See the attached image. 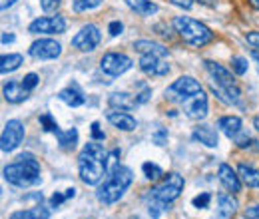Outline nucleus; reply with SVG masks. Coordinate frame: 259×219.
Here are the masks:
<instances>
[{"label":"nucleus","instance_id":"nucleus-11","mask_svg":"<svg viewBox=\"0 0 259 219\" xmlns=\"http://www.w3.org/2000/svg\"><path fill=\"white\" fill-rule=\"evenodd\" d=\"M28 54L34 60H56L62 54V44L54 38H38L30 44Z\"/></svg>","mask_w":259,"mask_h":219},{"label":"nucleus","instance_id":"nucleus-46","mask_svg":"<svg viewBox=\"0 0 259 219\" xmlns=\"http://www.w3.org/2000/svg\"><path fill=\"white\" fill-rule=\"evenodd\" d=\"M14 40H16L14 34H10V32H2V44H4V46L10 44V42H14Z\"/></svg>","mask_w":259,"mask_h":219},{"label":"nucleus","instance_id":"nucleus-23","mask_svg":"<svg viewBox=\"0 0 259 219\" xmlns=\"http://www.w3.org/2000/svg\"><path fill=\"white\" fill-rule=\"evenodd\" d=\"M237 173H239L243 186H247V188H251V189H259V169L257 167H253L251 163H243V161H241V163L237 165Z\"/></svg>","mask_w":259,"mask_h":219},{"label":"nucleus","instance_id":"nucleus-49","mask_svg":"<svg viewBox=\"0 0 259 219\" xmlns=\"http://www.w3.org/2000/svg\"><path fill=\"white\" fill-rule=\"evenodd\" d=\"M251 58H253L255 64H257V72H259V50H255V48L251 50Z\"/></svg>","mask_w":259,"mask_h":219},{"label":"nucleus","instance_id":"nucleus-32","mask_svg":"<svg viewBox=\"0 0 259 219\" xmlns=\"http://www.w3.org/2000/svg\"><path fill=\"white\" fill-rule=\"evenodd\" d=\"M231 72L235 74V76H245L247 74V68H249V64H247V58H243V56H231Z\"/></svg>","mask_w":259,"mask_h":219},{"label":"nucleus","instance_id":"nucleus-33","mask_svg":"<svg viewBox=\"0 0 259 219\" xmlns=\"http://www.w3.org/2000/svg\"><path fill=\"white\" fill-rule=\"evenodd\" d=\"M233 144H235L239 150H245V148H251L255 142H253V138H251V136H249L245 129H241V132H239V134L233 138Z\"/></svg>","mask_w":259,"mask_h":219},{"label":"nucleus","instance_id":"nucleus-38","mask_svg":"<svg viewBox=\"0 0 259 219\" xmlns=\"http://www.w3.org/2000/svg\"><path fill=\"white\" fill-rule=\"evenodd\" d=\"M40 6L44 12H56L62 6V0H40Z\"/></svg>","mask_w":259,"mask_h":219},{"label":"nucleus","instance_id":"nucleus-13","mask_svg":"<svg viewBox=\"0 0 259 219\" xmlns=\"http://www.w3.org/2000/svg\"><path fill=\"white\" fill-rule=\"evenodd\" d=\"M140 70L146 74V76H152V78H162L169 74V64L163 60L162 56H154V54H142L140 56Z\"/></svg>","mask_w":259,"mask_h":219},{"label":"nucleus","instance_id":"nucleus-10","mask_svg":"<svg viewBox=\"0 0 259 219\" xmlns=\"http://www.w3.org/2000/svg\"><path fill=\"white\" fill-rule=\"evenodd\" d=\"M102 42V32L96 24H84L72 38V48L78 52H94Z\"/></svg>","mask_w":259,"mask_h":219},{"label":"nucleus","instance_id":"nucleus-47","mask_svg":"<svg viewBox=\"0 0 259 219\" xmlns=\"http://www.w3.org/2000/svg\"><path fill=\"white\" fill-rule=\"evenodd\" d=\"M16 2H18V0H0V8H2V10H8V8H12Z\"/></svg>","mask_w":259,"mask_h":219},{"label":"nucleus","instance_id":"nucleus-31","mask_svg":"<svg viewBox=\"0 0 259 219\" xmlns=\"http://www.w3.org/2000/svg\"><path fill=\"white\" fill-rule=\"evenodd\" d=\"M169 209H171V203H163V201L154 199V197H152V201L148 203V213H150V217H154V219H158L163 211H169Z\"/></svg>","mask_w":259,"mask_h":219},{"label":"nucleus","instance_id":"nucleus-12","mask_svg":"<svg viewBox=\"0 0 259 219\" xmlns=\"http://www.w3.org/2000/svg\"><path fill=\"white\" fill-rule=\"evenodd\" d=\"M182 108H184V114H186L190 120L201 122V120H205L207 114H209V98L201 90L199 94L192 96L188 102H184Z\"/></svg>","mask_w":259,"mask_h":219},{"label":"nucleus","instance_id":"nucleus-50","mask_svg":"<svg viewBox=\"0 0 259 219\" xmlns=\"http://www.w3.org/2000/svg\"><path fill=\"white\" fill-rule=\"evenodd\" d=\"M253 127H255V129L259 132V114L255 116V118H253Z\"/></svg>","mask_w":259,"mask_h":219},{"label":"nucleus","instance_id":"nucleus-21","mask_svg":"<svg viewBox=\"0 0 259 219\" xmlns=\"http://www.w3.org/2000/svg\"><path fill=\"white\" fill-rule=\"evenodd\" d=\"M215 127H218L226 138L233 140V138L243 129V122H241L239 116H231V114H229V116H222V118L218 120Z\"/></svg>","mask_w":259,"mask_h":219},{"label":"nucleus","instance_id":"nucleus-18","mask_svg":"<svg viewBox=\"0 0 259 219\" xmlns=\"http://www.w3.org/2000/svg\"><path fill=\"white\" fill-rule=\"evenodd\" d=\"M108 106L114 110H122V112H132L136 110L140 104L136 100V96L128 94V92H112L108 96Z\"/></svg>","mask_w":259,"mask_h":219},{"label":"nucleus","instance_id":"nucleus-43","mask_svg":"<svg viewBox=\"0 0 259 219\" xmlns=\"http://www.w3.org/2000/svg\"><path fill=\"white\" fill-rule=\"evenodd\" d=\"M64 201H68V197H66V193H60V191H56L52 197H50V207H60Z\"/></svg>","mask_w":259,"mask_h":219},{"label":"nucleus","instance_id":"nucleus-20","mask_svg":"<svg viewBox=\"0 0 259 219\" xmlns=\"http://www.w3.org/2000/svg\"><path fill=\"white\" fill-rule=\"evenodd\" d=\"M2 94H4V100L8 104H20V102L28 100V90L22 86V82H14V80L4 84Z\"/></svg>","mask_w":259,"mask_h":219},{"label":"nucleus","instance_id":"nucleus-26","mask_svg":"<svg viewBox=\"0 0 259 219\" xmlns=\"http://www.w3.org/2000/svg\"><path fill=\"white\" fill-rule=\"evenodd\" d=\"M56 138H58V148L64 150V152H74L76 146H78V129L76 127H70L66 132H60Z\"/></svg>","mask_w":259,"mask_h":219},{"label":"nucleus","instance_id":"nucleus-28","mask_svg":"<svg viewBox=\"0 0 259 219\" xmlns=\"http://www.w3.org/2000/svg\"><path fill=\"white\" fill-rule=\"evenodd\" d=\"M38 122H40V127L46 132V134H54V136H58L62 129H60V125L56 122V118L50 114V112H44L40 118H38Z\"/></svg>","mask_w":259,"mask_h":219},{"label":"nucleus","instance_id":"nucleus-25","mask_svg":"<svg viewBox=\"0 0 259 219\" xmlns=\"http://www.w3.org/2000/svg\"><path fill=\"white\" fill-rule=\"evenodd\" d=\"M124 2L130 10H134L140 16H154L160 10V6L154 0H124Z\"/></svg>","mask_w":259,"mask_h":219},{"label":"nucleus","instance_id":"nucleus-34","mask_svg":"<svg viewBox=\"0 0 259 219\" xmlns=\"http://www.w3.org/2000/svg\"><path fill=\"white\" fill-rule=\"evenodd\" d=\"M120 156H122V152H120L118 148H114L112 152H108V157H106V167H108V173H110V171H114L118 165H122V163H120Z\"/></svg>","mask_w":259,"mask_h":219},{"label":"nucleus","instance_id":"nucleus-9","mask_svg":"<svg viewBox=\"0 0 259 219\" xmlns=\"http://www.w3.org/2000/svg\"><path fill=\"white\" fill-rule=\"evenodd\" d=\"M68 28V20L62 14L56 16H40L34 18L28 24V32L30 34H38V36H52V34H64Z\"/></svg>","mask_w":259,"mask_h":219},{"label":"nucleus","instance_id":"nucleus-41","mask_svg":"<svg viewBox=\"0 0 259 219\" xmlns=\"http://www.w3.org/2000/svg\"><path fill=\"white\" fill-rule=\"evenodd\" d=\"M150 98H152V88H150V86H144V90L136 94V100H138L140 106H142V104H148Z\"/></svg>","mask_w":259,"mask_h":219},{"label":"nucleus","instance_id":"nucleus-15","mask_svg":"<svg viewBox=\"0 0 259 219\" xmlns=\"http://www.w3.org/2000/svg\"><path fill=\"white\" fill-rule=\"evenodd\" d=\"M218 178H220L222 186H224L229 193H239L241 188H243V182H241L237 169H233L229 163H220V167H218Z\"/></svg>","mask_w":259,"mask_h":219},{"label":"nucleus","instance_id":"nucleus-7","mask_svg":"<svg viewBox=\"0 0 259 219\" xmlns=\"http://www.w3.org/2000/svg\"><path fill=\"white\" fill-rule=\"evenodd\" d=\"M24 138H26V127H24V124L20 120H8L4 124L2 134H0V150L6 152V154L18 150L22 146Z\"/></svg>","mask_w":259,"mask_h":219},{"label":"nucleus","instance_id":"nucleus-35","mask_svg":"<svg viewBox=\"0 0 259 219\" xmlns=\"http://www.w3.org/2000/svg\"><path fill=\"white\" fill-rule=\"evenodd\" d=\"M209 203H211V193L209 191H203V193L195 195L194 199H192V205L197 207V209H207Z\"/></svg>","mask_w":259,"mask_h":219},{"label":"nucleus","instance_id":"nucleus-16","mask_svg":"<svg viewBox=\"0 0 259 219\" xmlns=\"http://www.w3.org/2000/svg\"><path fill=\"white\" fill-rule=\"evenodd\" d=\"M106 120L120 132H134L138 127V120L132 114L122 112V110H114V108H110L106 112Z\"/></svg>","mask_w":259,"mask_h":219},{"label":"nucleus","instance_id":"nucleus-3","mask_svg":"<svg viewBox=\"0 0 259 219\" xmlns=\"http://www.w3.org/2000/svg\"><path fill=\"white\" fill-rule=\"evenodd\" d=\"M132 182H134V171L130 169L128 165H118L98 186L96 199L100 203H104V205H114V203H118L126 195V191L132 186Z\"/></svg>","mask_w":259,"mask_h":219},{"label":"nucleus","instance_id":"nucleus-29","mask_svg":"<svg viewBox=\"0 0 259 219\" xmlns=\"http://www.w3.org/2000/svg\"><path fill=\"white\" fill-rule=\"evenodd\" d=\"M142 171H144L146 180H150V182H160L163 176H165L162 167L158 163H154V161H144L142 163Z\"/></svg>","mask_w":259,"mask_h":219},{"label":"nucleus","instance_id":"nucleus-2","mask_svg":"<svg viewBox=\"0 0 259 219\" xmlns=\"http://www.w3.org/2000/svg\"><path fill=\"white\" fill-rule=\"evenodd\" d=\"M2 178L4 182H8L10 186L20 189L32 188L42 182V167L40 161L32 154H20L14 157V161H10L8 165H4L2 169Z\"/></svg>","mask_w":259,"mask_h":219},{"label":"nucleus","instance_id":"nucleus-27","mask_svg":"<svg viewBox=\"0 0 259 219\" xmlns=\"http://www.w3.org/2000/svg\"><path fill=\"white\" fill-rule=\"evenodd\" d=\"M24 64V56L22 54H4L0 58V72L2 74H10L14 70H18Z\"/></svg>","mask_w":259,"mask_h":219},{"label":"nucleus","instance_id":"nucleus-4","mask_svg":"<svg viewBox=\"0 0 259 219\" xmlns=\"http://www.w3.org/2000/svg\"><path fill=\"white\" fill-rule=\"evenodd\" d=\"M171 26L178 32V36L192 48H203L215 40V34L211 32V28L192 16H176L171 20Z\"/></svg>","mask_w":259,"mask_h":219},{"label":"nucleus","instance_id":"nucleus-39","mask_svg":"<svg viewBox=\"0 0 259 219\" xmlns=\"http://www.w3.org/2000/svg\"><path fill=\"white\" fill-rule=\"evenodd\" d=\"M90 134H92V140H96V142H104L106 140V134L100 127V122H92L90 124Z\"/></svg>","mask_w":259,"mask_h":219},{"label":"nucleus","instance_id":"nucleus-48","mask_svg":"<svg viewBox=\"0 0 259 219\" xmlns=\"http://www.w3.org/2000/svg\"><path fill=\"white\" fill-rule=\"evenodd\" d=\"M195 2H199V4H203V6H209V8L218 4V0H195Z\"/></svg>","mask_w":259,"mask_h":219},{"label":"nucleus","instance_id":"nucleus-5","mask_svg":"<svg viewBox=\"0 0 259 219\" xmlns=\"http://www.w3.org/2000/svg\"><path fill=\"white\" fill-rule=\"evenodd\" d=\"M184 188H186L184 176H180L178 171H169V173L163 176L154 188L150 189V197L160 199L163 203H174L182 195Z\"/></svg>","mask_w":259,"mask_h":219},{"label":"nucleus","instance_id":"nucleus-6","mask_svg":"<svg viewBox=\"0 0 259 219\" xmlns=\"http://www.w3.org/2000/svg\"><path fill=\"white\" fill-rule=\"evenodd\" d=\"M203 88L201 84L195 80L194 76H180L178 80H174L167 88H165V100L171 104H184L188 102L192 96L199 94Z\"/></svg>","mask_w":259,"mask_h":219},{"label":"nucleus","instance_id":"nucleus-42","mask_svg":"<svg viewBox=\"0 0 259 219\" xmlns=\"http://www.w3.org/2000/svg\"><path fill=\"white\" fill-rule=\"evenodd\" d=\"M243 219H259V203L247 205L243 211Z\"/></svg>","mask_w":259,"mask_h":219},{"label":"nucleus","instance_id":"nucleus-30","mask_svg":"<svg viewBox=\"0 0 259 219\" xmlns=\"http://www.w3.org/2000/svg\"><path fill=\"white\" fill-rule=\"evenodd\" d=\"M102 4H104V0H74L72 10L76 14H82V12H88V10H96Z\"/></svg>","mask_w":259,"mask_h":219},{"label":"nucleus","instance_id":"nucleus-37","mask_svg":"<svg viewBox=\"0 0 259 219\" xmlns=\"http://www.w3.org/2000/svg\"><path fill=\"white\" fill-rule=\"evenodd\" d=\"M167 129L165 127H158L154 134H152V142L156 144V146H165L167 144Z\"/></svg>","mask_w":259,"mask_h":219},{"label":"nucleus","instance_id":"nucleus-40","mask_svg":"<svg viewBox=\"0 0 259 219\" xmlns=\"http://www.w3.org/2000/svg\"><path fill=\"white\" fill-rule=\"evenodd\" d=\"M108 32H110L112 38L120 36V34L124 32V22H120V20H112V22L108 24Z\"/></svg>","mask_w":259,"mask_h":219},{"label":"nucleus","instance_id":"nucleus-45","mask_svg":"<svg viewBox=\"0 0 259 219\" xmlns=\"http://www.w3.org/2000/svg\"><path fill=\"white\" fill-rule=\"evenodd\" d=\"M169 2L174 6H178V8H182V10H192L195 0H169Z\"/></svg>","mask_w":259,"mask_h":219},{"label":"nucleus","instance_id":"nucleus-8","mask_svg":"<svg viewBox=\"0 0 259 219\" xmlns=\"http://www.w3.org/2000/svg\"><path fill=\"white\" fill-rule=\"evenodd\" d=\"M132 58L124 52H106L102 58H100V70L112 78H120L124 76L128 70H132Z\"/></svg>","mask_w":259,"mask_h":219},{"label":"nucleus","instance_id":"nucleus-19","mask_svg":"<svg viewBox=\"0 0 259 219\" xmlns=\"http://www.w3.org/2000/svg\"><path fill=\"white\" fill-rule=\"evenodd\" d=\"M134 50L140 52V54H154V56H162V58L169 56V50L163 44L154 42V40H146V38L134 40Z\"/></svg>","mask_w":259,"mask_h":219},{"label":"nucleus","instance_id":"nucleus-44","mask_svg":"<svg viewBox=\"0 0 259 219\" xmlns=\"http://www.w3.org/2000/svg\"><path fill=\"white\" fill-rule=\"evenodd\" d=\"M245 42L249 46H253L255 50H259V30H251L245 34Z\"/></svg>","mask_w":259,"mask_h":219},{"label":"nucleus","instance_id":"nucleus-17","mask_svg":"<svg viewBox=\"0 0 259 219\" xmlns=\"http://www.w3.org/2000/svg\"><path fill=\"white\" fill-rule=\"evenodd\" d=\"M237 209H239V201H237L235 193H227V191H220L218 193V213H220V217H235Z\"/></svg>","mask_w":259,"mask_h":219},{"label":"nucleus","instance_id":"nucleus-24","mask_svg":"<svg viewBox=\"0 0 259 219\" xmlns=\"http://www.w3.org/2000/svg\"><path fill=\"white\" fill-rule=\"evenodd\" d=\"M8 219H50V209L42 203L28 207V209H18L14 213H10Z\"/></svg>","mask_w":259,"mask_h":219},{"label":"nucleus","instance_id":"nucleus-36","mask_svg":"<svg viewBox=\"0 0 259 219\" xmlns=\"http://www.w3.org/2000/svg\"><path fill=\"white\" fill-rule=\"evenodd\" d=\"M38 84H40V76H38L36 72H28V74L22 78V86H24L28 92H32Z\"/></svg>","mask_w":259,"mask_h":219},{"label":"nucleus","instance_id":"nucleus-14","mask_svg":"<svg viewBox=\"0 0 259 219\" xmlns=\"http://www.w3.org/2000/svg\"><path fill=\"white\" fill-rule=\"evenodd\" d=\"M192 140L197 142V144H201V146H205V148H209V150H213V148L220 146L218 127L207 124H197L194 127V132H192Z\"/></svg>","mask_w":259,"mask_h":219},{"label":"nucleus","instance_id":"nucleus-51","mask_svg":"<svg viewBox=\"0 0 259 219\" xmlns=\"http://www.w3.org/2000/svg\"><path fill=\"white\" fill-rule=\"evenodd\" d=\"M249 4H251L255 10H259V0H249Z\"/></svg>","mask_w":259,"mask_h":219},{"label":"nucleus","instance_id":"nucleus-1","mask_svg":"<svg viewBox=\"0 0 259 219\" xmlns=\"http://www.w3.org/2000/svg\"><path fill=\"white\" fill-rule=\"evenodd\" d=\"M106 157H108V152L96 140H90L82 148V152L78 156V176H80L82 184H86V186L102 184L104 176H108Z\"/></svg>","mask_w":259,"mask_h":219},{"label":"nucleus","instance_id":"nucleus-22","mask_svg":"<svg viewBox=\"0 0 259 219\" xmlns=\"http://www.w3.org/2000/svg\"><path fill=\"white\" fill-rule=\"evenodd\" d=\"M58 100L64 102L66 106H70V108H80V106L86 104V96H84V92L78 86H68L64 90H60L58 92Z\"/></svg>","mask_w":259,"mask_h":219}]
</instances>
